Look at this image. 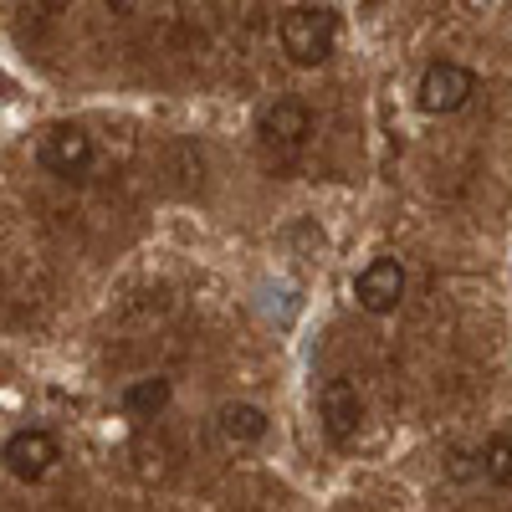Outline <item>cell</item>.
<instances>
[{
	"mask_svg": "<svg viewBox=\"0 0 512 512\" xmlns=\"http://www.w3.org/2000/svg\"><path fill=\"white\" fill-rule=\"evenodd\" d=\"M354 297H359L364 313L390 318L405 303V267L395 262V256H374V262L354 277Z\"/></svg>",
	"mask_w": 512,
	"mask_h": 512,
	"instance_id": "8992f818",
	"label": "cell"
},
{
	"mask_svg": "<svg viewBox=\"0 0 512 512\" xmlns=\"http://www.w3.org/2000/svg\"><path fill=\"white\" fill-rule=\"evenodd\" d=\"M256 144H262L267 159L287 164L297 159L308 144H313V108L303 98H277L262 108V118H256Z\"/></svg>",
	"mask_w": 512,
	"mask_h": 512,
	"instance_id": "7a4b0ae2",
	"label": "cell"
},
{
	"mask_svg": "<svg viewBox=\"0 0 512 512\" xmlns=\"http://www.w3.org/2000/svg\"><path fill=\"white\" fill-rule=\"evenodd\" d=\"M169 400H175V384H169L164 374H144V379H134V384H123V395H118L123 415H134V420H154V415H164Z\"/></svg>",
	"mask_w": 512,
	"mask_h": 512,
	"instance_id": "ba28073f",
	"label": "cell"
},
{
	"mask_svg": "<svg viewBox=\"0 0 512 512\" xmlns=\"http://www.w3.org/2000/svg\"><path fill=\"white\" fill-rule=\"evenodd\" d=\"M354 512H364V507H354Z\"/></svg>",
	"mask_w": 512,
	"mask_h": 512,
	"instance_id": "7c38bea8",
	"label": "cell"
},
{
	"mask_svg": "<svg viewBox=\"0 0 512 512\" xmlns=\"http://www.w3.org/2000/svg\"><path fill=\"white\" fill-rule=\"evenodd\" d=\"M282 52L292 67H323L338 52V11L328 6H292L277 26Z\"/></svg>",
	"mask_w": 512,
	"mask_h": 512,
	"instance_id": "6da1fadb",
	"label": "cell"
},
{
	"mask_svg": "<svg viewBox=\"0 0 512 512\" xmlns=\"http://www.w3.org/2000/svg\"><path fill=\"white\" fill-rule=\"evenodd\" d=\"M482 477H487L492 487H507V492H512V436H507V431L482 446Z\"/></svg>",
	"mask_w": 512,
	"mask_h": 512,
	"instance_id": "30bf717a",
	"label": "cell"
},
{
	"mask_svg": "<svg viewBox=\"0 0 512 512\" xmlns=\"http://www.w3.org/2000/svg\"><path fill=\"white\" fill-rule=\"evenodd\" d=\"M318 415H323V431L333 446H349L364 425V400L349 379H328L323 395H318Z\"/></svg>",
	"mask_w": 512,
	"mask_h": 512,
	"instance_id": "52a82bcc",
	"label": "cell"
},
{
	"mask_svg": "<svg viewBox=\"0 0 512 512\" xmlns=\"http://www.w3.org/2000/svg\"><path fill=\"white\" fill-rule=\"evenodd\" d=\"M0 461H6V472L16 482H47L52 466L62 461V446L52 431H41V425H26V431H11L6 446H0Z\"/></svg>",
	"mask_w": 512,
	"mask_h": 512,
	"instance_id": "277c9868",
	"label": "cell"
},
{
	"mask_svg": "<svg viewBox=\"0 0 512 512\" xmlns=\"http://www.w3.org/2000/svg\"><path fill=\"white\" fill-rule=\"evenodd\" d=\"M267 431H272V420H267V410L262 405H226L221 410V436H226V446H262L267 441Z\"/></svg>",
	"mask_w": 512,
	"mask_h": 512,
	"instance_id": "9c48e42d",
	"label": "cell"
},
{
	"mask_svg": "<svg viewBox=\"0 0 512 512\" xmlns=\"http://www.w3.org/2000/svg\"><path fill=\"white\" fill-rule=\"evenodd\" d=\"M36 159L57 180H88L98 149H93V134L82 123H52L47 134H41V144H36Z\"/></svg>",
	"mask_w": 512,
	"mask_h": 512,
	"instance_id": "3957f363",
	"label": "cell"
},
{
	"mask_svg": "<svg viewBox=\"0 0 512 512\" xmlns=\"http://www.w3.org/2000/svg\"><path fill=\"white\" fill-rule=\"evenodd\" d=\"M472 93H477V72L472 67H461V62H431L425 67V77H420V108L425 113H456V108H466L472 103Z\"/></svg>",
	"mask_w": 512,
	"mask_h": 512,
	"instance_id": "5b68a950",
	"label": "cell"
},
{
	"mask_svg": "<svg viewBox=\"0 0 512 512\" xmlns=\"http://www.w3.org/2000/svg\"><path fill=\"white\" fill-rule=\"evenodd\" d=\"M108 11L113 16H134V11H144V0H108Z\"/></svg>",
	"mask_w": 512,
	"mask_h": 512,
	"instance_id": "8fae6325",
	"label": "cell"
}]
</instances>
